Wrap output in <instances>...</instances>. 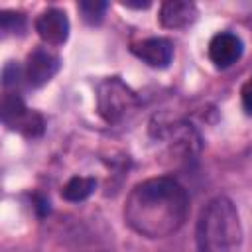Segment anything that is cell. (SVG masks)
<instances>
[{
    "instance_id": "6da1fadb",
    "label": "cell",
    "mask_w": 252,
    "mask_h": 252,
    "mask_svg": "<svg viewBox=\"0 0 252 252\" xmlns=\"http://www.w3.org/2000/svg\"><path fill=\"white\" fill-rule=\"evenodd\" d=\"M189 197L173 177H150L132 187L124 203V222L146 238H165L187 220Z\"/></svg>"
},
{
    "instance_id": "7a4b0ae2",
    "label": "cell",
    "mask_w": 252,
    "mask_h": 252,
    "mask_svg": "<svg viewBox=\"0 0 252 252\" xmlns=\"http://www.w3.org/2000/svg\"><path fill=\"white\" fill-rule=\"evenodd\" d=\"M195 242L197 252H240L242 224L228 197H213L203 207L195 228Z\"/></svg>"
},
{
    "instance_id": "3957f363",
    "label": "cell",
    "mask_w": 252,
    "mask_h": 252,
    "mask_svg": "<svg viewBox=\"0 0 252 252\" xmlns=\"http://www.w3.org/2000/svg\"><path fill=\"white\" fill-rule=\"evenodd\" d=\"M138 94L120 79L106 77L96 87V110L108 124H118L138 108Z\"/></svg>"
},
{
    "instance_id": "277c9868",
    "label": "cell",
    "mask_w": 252,
    "mask_h": 252,
    "mask_svg": "<svg viewBox=\"0 0 252 252\" xmlns=\"http://www.w3.org/2000/svg\"><path fill=\"white\" fill-rule=\"evenodd\" d=\"M150 132L156 140H163L173 156H179V159H187L195 156L201 148V138L197 130L177 118H165L156 116L150 124Z\"/></svg>"
},
{
    "instance_id": "5b68a950",
    "label": "cell",
    "mask_w": 252,
    "mask_h": 252,
    "mask_svg": "<svg viewBox=\"0 0 252 252\" xmlns=\"http://www.w3.org/2000/svg\"><path fill=\"white\" fill-rule=\"evenodd\" d=\"M0 116H2V122L10 130L22 134L24 138L33 140V138L43 136V132H45L43 116L32 108H28L24 98L16 91L4 93L2 104H0Z\"/></svg>"
},
{
    "instance_id": "8992f818",
    "label": "cell",
    "mask_w": 252,
    "mask_h": 252,
    "mask_svg": "<svg viewBox=\"0 0 252 252\" xmlns=\"http://www.w3.org/2000/svg\"><path fill=\"white\" fill-rule=\"evenodd\" d=\"M59 67H61L59 55L51 47L39 45L28 53L26 65H24V77H26L30 87L39 89V87L47 85L57 75Z\"/></svg>"
},
{
    "instance_id": "52a82bcc",
    "label": "cell",
    "mask_w": 252,
    "mask_h": 252,
    "mask_svg": "<svg viewBox=\"0 0 252 252\" xmlns=\"http://www.w3.org/2000/svg\"><path fill=\"white\" fill-rule=\"evenodd\" d=\"M35 32L47 45H63L69 37V18L59 8H47L35 18Z\"/></svg>"
},
{
    "instance_id": "ba28073f",
    "label": "cell",
    "mask_w": 252,
    "mask_h": 252,
    "mask_svg": "<svg viewBox=\"0 0 252 252\" xmlns=\"http://www.w3.org/2000/svg\"><path fill=\"white\" fill-rule=\"evenodd\" d=\"M130 51L150 67L163 69L171 63L173 57V43L167 37H148L142 41H134Z\"/></svg>"
},
{
    "instance_id": "9c48e42d",
    "label": "cell",
    "mask_w": 252,
    "mask_h": 252,
    "mask_svg": "<svg viewBox=\"0 0 252 252\" xmlns=\"http://www.w3.org/2000/svg\"><path fill=\"white\" fill-rule=\"evenodd\" d=\"M242 39L230 32H219L209 41V59L219 69H226L242 55Z\"/></svg>"
},
{
    "instance_id": "30bf717a",
    "label": "cell",
    "mask_w": 252,
    "mask_h": 252,
    "mask_svg": "<svg viewBox=\"0 0 252 252\" xmlns=\"http://www.w3.org/2000/svg\"><path fill=\"white\" fill-rule=\"evenodd\" d=\"M199 16V10L189 0H165L159 6V24L167 30H183L191 26Z\"/></svg>"
},
{
    "instance_id": "8fae6325",
    "label": "cell",
    "mask_w": 252,
    "mask_h": 252,
    "mask_svg": "<svg viewBox=\"0 0 252 252\" xmlns=\"http://www.w3.org/2000/svg\"><path fill=\"white\" fill-rule=\"evenodd\" d=\"M96 189V179L94 177H85V175H75L71 177L63 189H61V197L69 203H79L85 201L87 197L93 195V191Z\"/></svg>"
},
{
    "instance_id": "7c38bea8",
    "label": "cell",
    "mask_w": 252,
    "mask_h": 252,
    "mask_svg": "<svg viewBox=\"0 0 252 252\" xmlns=\"http://www.w3.org/2000/svg\"><path fill=\"white\" fill-rule=\"evenodd\" d=\"M106 6H108V4L102 2V0H83V2L77 4V8H79L83 20H85L87 24H91V26L102 22L104 12H106Z\"/></svg>"
},
{
    "instance_id": "4fadbf2b",
    "label": "cell",
    "mask_w": 252,
    "mask_h": 252,
    "mask_svg": "<svg viewBox=\"0 0 252 252\" xmlns=\"http://www.w3.org/2000/svg\"><path fill=\"white\" fill-rule=\"evenodd\" d=\"M26 26V18L20 12H0V28L4 33H20Z\"/></svg>"
},
{
    "instance_id": "5bb4252c",
    "label": "cell",
    "mask_w": 252,
    "mask_h": 252,
    "mask_svg": "<svg viewBox=\"0 0 252 252\" xmlns=\"http://www.w3.org/2000/svg\"><path fill=\"white\" fill-rule=\"evenodd\" d=\"M22 79H26L24 77V69H20L14 61H8L4 65V69H2V85L6 89H16Z\"/></svg>"
},
{
    "instance_id": "9a60e30c",
    "label": "cell",
    "mask_w": 252,
    "mask_h": 252,
    "mask_svg": "<svg viewBox=\"0 0 252 252\" xmlns=\"http://www.w3.org/2000/svg\"><path fill=\"white\" fill-rule=\"evenodd\" d=\"M240 98H242V106L246 110V114H252V75L246 79V83L240 89Z\"/></svg>"
},
{
    "instance_id": "2e32d148",
    "label": "cell",
    "mask_w": 252,
    "mask_h": 252,
    "mask_svg": "<svg viewBox=\"0 0 252 252\" xmlns=\"http://www.w3.org/2000/svg\"><path fill=\"white\" fill-rule=\"evenodd\" d=\"M124 6H128V8H148L150 2H144V4H140V2H124Z\"/></svg>"
}]
</instances>
